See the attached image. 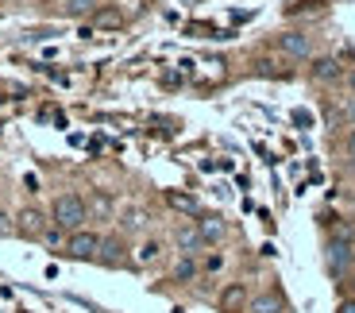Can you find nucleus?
<instances>
[{
    "label": "nucleus",
    "mask_w": 355,
    "mask_h": 313,
    "mask_svg": "<svg viewBox=\"0 0 355 313\" xmlns=\"http://www.w3.org/2000/svg\"><path fill=\"white\" fill-rule=\"evenodd\" d=\"M324 267L336 282H347V275L355 271V228L340 224L324 236Z\"/></svg>",
    "instance_id": "nucleus-1"
},
{
    "label": "nucleus",
    "mask_w": 355,
    "mask_h": 313,
    "mask_svg": "<svg viewBox=\"0 0 355 313\" xmlns=\"http://www.w3.org/2000/svg\"><path fill=\"white\" fill-rule=\"evenodd\" d=\"M51 224L54 228H62L66 236L78 232L89 224V205H85V194L78 189H62V194H54L51 201Z\"/></svg>",
    "instance_id": "nucleus-2"
},
{
    "label": "nucleus",
    "mask_w": 355,
    "mask_h": 313,
    "mask_svg": "<svg viewBox=\"0 0 355 313\" xmlns=\"http://www.w3.org/2000/svg\"><path fill=\"white\" fill-rule=\"evenodd\" d=\"M97 251H101V232L97 228H78V232H70L62 240V260H73V263H97Z\"/></svg>",
    "instance_id": "nucleus-3"
},
{
    "label": "nucleus",
    "mask_w": 355,
    "mask_h": 313,
    "mask_svg": "<svg viewBox=\"0 0 355 313\" xmlns=\"http://www.w3.org/2000/svg\"><path fill=\"white\" fill-rule=\"evenodd\" d=\"M97 263L108 271H120V267H135V255H132V240L120 232H105L101 236V251H97Z\"/></svg>",
    "instance_id": "nucleus-4"
},
{
    "label": "nucleus",
    "mask_w": 355,
    "mask_h": 313,
    "mask_svg": "<svg viewBox=\"0 0 355 313\" xmlns=\"http://www.w3.org/2000/svg\"><path fill=\"white\" fill-rule=\"evenodd\" d=\"M275 51L282 54V58H290V62H309V58H313V35H309V31H297V27L278 31V35H275Z\"/></svg>",
    "instance_id": "nucleus-5"
},
{
    "label": "nucleus",
    "mask_w": 355,
    "mask_h": 313,
    "mask_svg": "<svg viewBox=\"0 0 355 313\" xmlns=\"http://www.w3.org/2000/svg\"><path fill=\"white\" fill-rule=\"evenodd\" d=\"M46 228H51V213H43L39 205H24V209L16 213V236H19V240L43 244Z\"/></svg>",
    "instance_id": "nucleus-6"
},
{
    "label": "nucleus",
    "mask_w": 355,
    "mask_h": 313,
    "mask_svg": "<svg viewBox=\"0 0 355 313\" xmlns=\"http://www.w3.org/2000/svg\"><path fill=\"white\" fill-rule=\"evenodd\" d=\"M248 313H290V298L278 282H266L263 290H255L248 302Z\"/></svg>",
    "instance_id": "nucleus-7"
},
{
    "label": "nucleus",
    "mask_w": 355,
    "mask_h": 313,
    "mask_svg": "<svg viewBox=\"0 0 355 313\" xmlns=\"http://www.w3.org/2000/svg\"><path fill=\"white\" fill-rule=\"evenodd\" d=\"M193 224H197V232H201L205 251H209V248H220V244L228 240V221H224L220 213H201Z\"/></svg>",
    "instance_id": "nucleus-8"
},
{
    "label": "nucleus",
    "mask_w": 355,
    "mask_h": 313,
    "mask_svg": "<svg viewBox=\"0 0 355 313\" xmlns=\"http://www.w3.org/2000/svg\"><path fill=\"white\" fill-rule=\"evenodd\" d=\"M309 78L317 81V85H340V81L347 78V70L340 66V58L320 54V58H309Z\"/></svg>",
    "instance_id": "nucleus-9"
},
{
    "label": "nucleus",
    "mask_w": 355,
    "mask_h": 313,
    "mask_svg": "<svg viewBox=\"0 0 355 313\" xmlns=\"http://www.w3.org/2000/svg\"><path fill=\"white\" fill-rule=\"evenodd\" d=\"M248 302H251L248 282H228V287L216 294V310L220 313H248Z\"/></svg>",
    "instance_id": "nucleus-10"
},
{
    "label": "nucleus",
    "mask_w": 355,
    "mask_h": 313,
    "mask_svg": "<svg viewBox=\"0 0 355 313\" xmlns=\"http://www.w3.org/2000/svg\"><path fill=\"white\" fill-rule=\"evenodd\" d=\"M174 248H178V255H197V260L205 255L201 232H197V224H193V221H182V224L174 228Z\"/></svg>",
    "instance_id": "nucleus-11"
},
{
    "label": "nucleus",
    "mask_w": 355,
    "mask_h": 313,
    "mask_svg": "<svg viewBox=\"0 0 355 313\" xmlns=\"http://www.w3.org/2000/svg\"><path fill=\"white\" fill-rule=\"evenodd\" d=\"M147 221H151V217H147V209L128 205L124 213L116 217V232L128 236V240H132V236H143V232H147Z\"/></svg>",
    "instance_id": "nucleus-12"
},
{
    "label": "nucleus",
    "mask_w": 355,
    "mask_h": 313,
    "mask_svg": "<svg viewBox=\"0 0 355 313\" xmlns=\"http://www.w3.org/2000/svg\"><path fill=\"white\" fill-rule=\"evenodd\" d=\"M85 205H89V221H97V224L116 221V201H112L108 189H93V194L85 197Z\"/></svg>",
    "instance_id": "nucleus-13"
},
{
    "label": "nucleus",
    "mask_w": 355,
    "mask_h": 313,
    "mask_svg": "<svg viewBox=\"0 0 355 313\" xmlns=\"http://www.w3.org/2000/svg\"><path fill=\"white\" fill-rule=\"evenodd\" d=\"M166 205L174 209V213L189 217V221H197V217L205 213V209H201V201H197L193 194H182V189H166Z\"/></svg>",
    "instance_id": "nucleus-14"
},
{
    "label": "nucleus",
    "mask_w": 355,
    "mask_h": 313,
    "mask_svg": "<svg viewBox=\"0 0 355 313\" xmlns=\"http://www.w3.org/2000/svg\"><path fill=\"white\" fill-rule=\"evenodd\" d=\"M197 275H201V260H197V255H178V263H174V282L189 287Z\"/></svg>",
    "instance_id": "nucleus-15"
},
{
    "label": "nucleus",
    "mask_w": 355,
    "mask_h": 313,
    "mask_svg": "<svg viewBox=\"0 0 355 313\" xmlns=\"http://www.w3.org/2000/svg\"><path fill=\"white\" fill-rule=\"evenodd\" d=\"M101 8V0H62L66 19H93V12Z\"/></svg>",
    "instance_id": "nucleus-16"
},
{
    "label": "nucleus",
    "mask_w": 355,
    "mask_h": 313,
    "mask_svg": "<svg viewBox=\"0 0 355 313\" xmlns=\"http://www.w3.org/2000/svg\"><path fill=\"white\" fill-rule=\"evenodd\" d=\"M162 260V240L159 236H147V240L139 244V255H135V267H151V263Z\"/></svg>",
    "instance_id": "nucleus-17"
},
{
    "label": "nucleus",
    "mask_w": 355,
    "mask_h": 313,
    "mask_svg": "<svg viewBox=\"0 0 355 313\" xmlns=\"http://www.w3.org/2000/svg\"><path fill=\"white\" fill-rule=\"evenodd\" d=\"M93 24H97V27H120V24H124V16H120L116 8H97V12H93Z\"/></svg>",
    "instance_id": "nucleus-18"
},
{
    "label": "nucleus",
    "mask_w": 355,
    "mask_h": 313,
    "mask_svg": "<svg viewBox=\"0 0 355 313\" xmlns=\"http://www.w3.org/2000/svg\"><path fill=\"white\" fill-rule=\"evenodd\" d=\"M255 74H263V78H290L293 70H278V62H270V58H259V62H255Z\"/></svg>",
    "instance_id": "nucleus-19"
},
{
    "label": "nucleus",
    "mask_w": 355,
    "mask_h": 313,
    "mask_svg": "<svg viewBox=\"0 0 355 313\" xmlns=\"http://www.w3.org/2000/svg\"><path fill=\"white\" fill-rule=\"evenodd\" d=\"M16 236V217L8 209H0V240H12Z\"/></svg>",
    "instance_id": "nucleus-20"
},
{
    "label": "nucleus",
    "mask_w": 355,
    "mask_h": 313,
    "mask_svg": "<svg viewBox=\"0 0 355 313\" xmlns=\"http://www.w3.org/2000/svg\"><path fill=\"white\" fill-rule=\"evenodd\" d=\"M224 267V255H205V263H201V271H220Z\"/></svg>",
    "instance_id": "nucleus-21"
},
{
    "label": "nucleus",
    "mask_w": 355,
    "mask_h": 313,
    "mask_svg": "<svg viewBox=\"0 0 355 313\" xmlns=\"http://www.w3.org/2000/svg\"><path fill=\"white\" fill-rule=\"evenodd\" d=\"M344 120L355 128V97H347V101H344Z\"/></svg>",
    "instance_id": "nucleus-22"
},
{
    "label": "nucleus",
    "mask_w": 355,
    "mask_h": 313,
    "mask_svg": "<svg viewBox=\"0 0 355 313\" xmlns=\"http://www.w3.org/2000/svg\"><path fill=\"white\" fill-rule=\"evenodd\" d=\"M336 313H355V298H352V294H347V298H340Z\"/></svg>",
    "instance_id": "nucleus-23"
},
{
    "label": "nucleus",
    "mask_w": 355,
    "mask_h": 313,
    "mask_svg": "<svg viewBox=\"0 0 355 313\" xmlns=\"http://www.w3.org/2000/svg\"><path fill=\"white\" fill-rule=\"evenodd\" d=\"M344 151H347V159L355 162V128H352V132H347V139H344Z\"/></svg>",
    "instance_id": "nucleus-24"
},
{
    "label": "nucleus",
    "mask_w": 355,
    "mask_h": 313,
    "mask_svg": "<svg viewBox=\"0 0 355 313\" xmlns=\"http://www.w3.org/2000/svg\"><path fill=\"white\" fill-rule=\"evenodd\" d=\"M344 81H347V90H352V97H355V70H352V74H347V78H344Z\"/></svg>",
    "instance_id": "nucleus-25"
},
{
    "label": "nucleus",
    "mask_w": 355,
    "mask_h": 313,
    "mask_svg": "<svg viewBox=\"0 0 355 313\" xmlns=\"http://www.w3.org/2000/svg\"><path fill=\"white\" fill-rule=\"evenodd\" d=\"M347 290H352V298H355V271L347 275Z\"/></svg>",
    "instance_id": "nucleus-26"
},
{
    "label": "nucleus",
    "mask_w": 355,
    "mask_h": 313,
    "mask_svg": "<svg viewBox=\"0 0 355 313\" xmlns=\"http://www.w3.org/2000/svg\"><path fill=\"white\" fill-rule=\"evenodd\" d=\"M182 4H201V0H182Z\"/></svg>",
    "instance_id": "nucleus-27"
}]
</instances>
